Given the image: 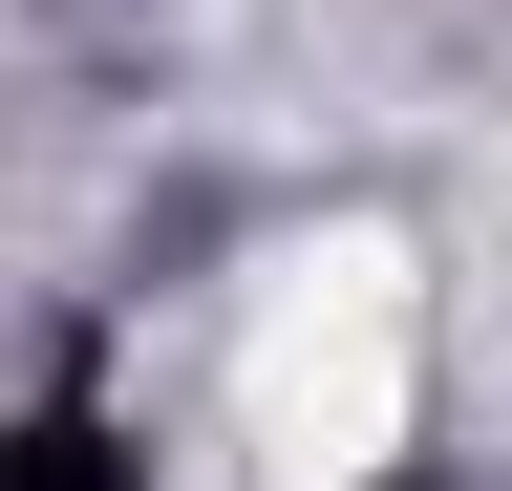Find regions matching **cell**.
<instances>
[{
	"label": "cell",
	"mask_w": 512,
	"mask_h": 491,
	"mask_svg": "<svg viewBox=\"0 0 512 491\" xmlns=\"http://www.w3.org/2000/svg\"><path fill=\"white\" fill-rule=\"evenodd\" d=\"M363 491H448V470H363Z\"/></svg>",
	"instance_id": "cell-2"
},
{
	"label": "cell",
	"mask_w": 512,
	"mask_h": 491,
	"mask_svg": "<svg viewBox=\"0 0 512 491\" xmlns=\"http://www.w3.org/2000/svg\"><path fill=\"white\" fill-rule=\"evenodd\" d=\"M0 491H150V449H128V406L64 363V385H22V406H0Z\"/></svg>",
	"instance_id": "cell-1"
}]
</instances>
